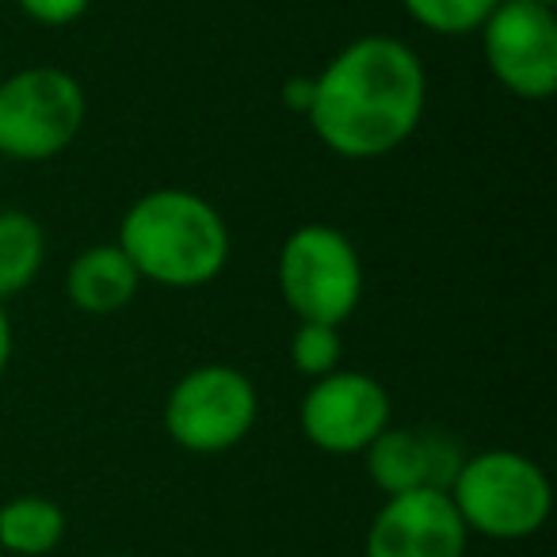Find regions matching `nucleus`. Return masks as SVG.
<instances>
[{
    "label": "nucleus",
    "instance_id": "f257e3e1",
    "mask_svg": "<svg viewBox=\"0 0 557 557\" xmlns=\"http://www.w3.org/2000/svg\"><path fill=\"white\" fill-rule=\"evenodd\" d=\"M428 77L417 50L389 35L348 42L313 77V134L348 161H374L412 138L424 119Z\"/></svg>",
    "mask_w": 557,
    "mask_h": 557
},
{
    "label": "nucleus",
    "instance_id": "f03ea898",
    "mask_svg": "<svg viewBox=\"0 0 557 557\" xmlns=\"http://www.w3.org/2000/svg\"><path fill=\"white\" fill-rule=\"evenodd\" d=\"M115 245L141 278L191 290L222 275L230 260V225L202 195L157 187L123 214Z\"/></svg>",
    "mask_w": 557,
    "mask_h": 557
},
{
    "label": "nucleus",
    "instance_id": "7ed1b4c3",
    "mask_svg": "<svg viewBox=\"0 0 557 557\" xmlns=\"http://www.w3.org/2000/svg\"><path fill=\"white\" fill-rule=\"evenodd\" d=\"M447 496L466 531L504 542L539 534L554 504L542 466L519 450H481L466 458Z\"/></svg>",
    "mask_w": 557,
    "mask_h": 557
},
{
    "label": "nucleus",
    "instance_id": "20e7f679",
    "mask_svg": "<svg viewBox=\"0 0 557 557\" xmlns=\"http://www.w3.org/2000/svg\"><path fill=\"white\" fill-rule=\"evenodd\" d=\"M278 295L298 321L344 325L363 298V263L356 245L325 222L295 230L278 252Z\"/></svg>",
    "mask_w": 557,
    "mask_h": 557
},
{
    "label": "nucleus",
    "instance_id": "39448f33",
    "mask_svg": "<svg viewBox=\"0 0 557 557\" xmlns=\"http://www.w3.org/2000/svg\"><path fill=\"white\" fill-rule=\"evenodd\" d=\"M85 126V88L58 65H32L0 81V153L12 161H50Z\"/></svg>",
    "mask_w": 557,
    "mask_h": 557
},
{
    "label": "nucleus",
    "instance_id": "423d86ee",
    "mask_svg": "<svg viewBox=\"0 0 557 557\" xmlns=\"http://www.w3.org/2000/svg\"><path fill=\"white\" fill-rule=\"evenodd\" d=\"M256 412L260 401L252 379L237 367L207 363L172 386L164 401V428L191 455H218L252 432Z\"/></svg>",
    "mask_w": 557,
    "mask_h": 557
},
{
    "label": "nucleus",
    "instance_id": "0eeeda50",
    "mask_svg": "<svg viewBox=\"0 0 557 557\" xmlns=\"http://www.w3.org/2000/svg\"><path fill=\"white\" fill-rule=\"evenodd\" d=\"M485 65L519 100H549L557 88V20L554 9L500 0L481 24Z\"/></svg>",
    "mask_w": 557,
    "mask_h": 557
},
{
    "label": "nucleus",
    "instance_id": "6e6552de",
    "mask_svg": "<svg viewBox=\"0 0 557 557\" xmlns=\"http://www.w3.org/2000/svg\"><path fill=\"white\" fill-rule=\"evenodd\" d=\"M298 424L325 455H363L374 435L389 428V397L371 374L333 371L313 379L298 409Z\"/></svg>",
    "mask_w": 557,
    "mask_h": 557
},
{
    "label": "nucleus",
    "instance_id": "1a4fd4ad",
    "mask_svg": "<svg viewBox=\"0 0 557 557\" xmlns=\"http://www.w3.org/2000/svg\"><path fill=\"white\" fill-rule=\"evenodd\" d=\"M470 531L447 488H412L386 496L367 531V557H466Z\"/></svg>",
    "mask_w": 557,
    "mask_h": 557
},
{
    "label": "nucleus",
    "instance_id": "9d476101",
    "mask_svg": "<svg viewBox=\"0 0 557 557\" xmlns=\"http://www.w3.org/2000/svg\"><path fill=\"white\" fill-rule=\"evenodd\" d=\"M367 473L386 496L412 493V488H450L458 466L466 462L447 435H420L417 428H382L371 440Z\"/></svg>",
    "mask_w": 557,
    "mask_h": 557
},
{
    "label": "nucleus",
    "instance_id": "9b49d317",
    "mask_svg": "<svg viewBox=\"0 0 557 557\" xmlns=\"http://www.w3.org/2000/svg\"><path fill=\"white\" fill-rule=\"evenodd\" d=\"M141 275L134 271V263L126 260V252L119 245H92L70 263V278H65V295L81 313H119L123 306H131V298L138 295Z\"/></svg>",
    "mask_w": 557,
    "mask_h": 557
},
{
    "label": "nucleus",
    "instance_id": "f8f14e48",
    "mask_svg": "<svg viewBox=\"0 0 557 557\" xmlns=\"http://www.w3.org/2000/svg\"><path fill=\"white\" fill-rule=\"evenodd\" d=\"M65 539V511L47 496H16L0 508V546L16 557H47Z\"/></svg>",
    "mask_w": 557,
    "mask_h": 557
},
{
    "label": "nucleus",
    "instance_id": "ddd939ff",
    "mask_svg": "<svg viewBox=\"0 0 557 557\" xmlns=\"http://www.w3.org/2000/svg\"><path fill=\"white\" fill-rule=\"evenodd\" d=\"M47 256L42 225L27 210H0V302L35 283Z\"/></svg>",
    "mask_w": 557,
    "mask_h": 557
},
{
    "label": "nucleus",
    "instance_id": "4468645a",
    "mask_svg": "<svg viewBox=\"0 0 557 557\" xmlns=\"http://www.w3.org/2000/svg\"><path fill=\"white\" fill-rule=\"evenodd\" d=\"M500 0H401V9L417 20L420 27L435 35H470L481 32L488 12Z\"/></svg>",
    "mask_w": 557,
    "mask_h": 557
},
{
    "label": "nucleus",
    "instance_id": "2eb2a0df",
    "mask_svg": "<svg viewBox=\"0 0 557 557\" xmlns=\"http://www.w3.org/2000/svg\"><path fill=\"white\" fill-rule=\"evenodd\" d=\"M344 341L341 325H321V321H298V333L290 341V363L306 379H325V374L341 371Z\"/></svg>",
    "mask_w": 557,
    "mask_h": 557
},
{
    "label": "nucleus",
    "instance_id": "dca6fc26",
    "mask_svg": "<svg viewBox=\"0 0 557 557\" xmlns=\"http://www.w3.org/2000/svg\"><path fill=\"white\" fill-rule=\"evenodd\" d=\"M16 4L24 16L35 20V24L65 27V24H73V20L85 16L92 0H16Z\"/></svg>",
    "mask_w": 557,
    "mask_h": 557
},
{
    "label": "nucleus",
    "instance_id": "f3484780",
    "mask_svg": "<svg viewBox=\"0 0 557 557\" xmlns=\"http://www.w3.org/2000/svg\"><path fill=\"white\" fill-rule=\"evenodd\" d=\"M310 100H313V77H290L287 85H283V103H287L290 111H310Z\"/></svg>",
    "mask_w": 557,
    "mask_h": 557
},
{
    "label": "nucleus",
    "instance_id": "a211bd4d",
    "mask_svg": "<svg viewBox=\"0 0 557 557\" xmlns=\"http://www.w3.org/2000/svg\"><path fill=\"white\" fill-rule=\"evenodd\" d=\"M9 359H12V321L4 302H0V374L9 371Z\"/></svg>",
    "mask_w": 557,
    "mask_h": 557
},
{
    "label": "nucleus",
    "instance_id": "6ab92c4d",
    "mask_svg": "<svg viewBox=\"0 0 557 557\" xmlns=\"http://www.w3.org/2000/svg\"><path fill=\"white\" fill-rule=\"evenodd\" d=\"M527 4H542V9H554V0H527Z\"/></svg>",
    "mask_w": 557,
    "mask_h": 557
},
{
    "label": "nucleus",
    "instance_id": "aec40b11",
    "mask_svg": "<svg viewBox=\"0 0 557 557\" xmlns=\"http://www.w3.org/2000/svg\"><path fill=\"white\" fill-rule=\"evenodd\" d=\"M103 557H131V554H103Z\"/></svg>",
    "mask_w": 557,
    "mask_h": 557
}]
</instances>
